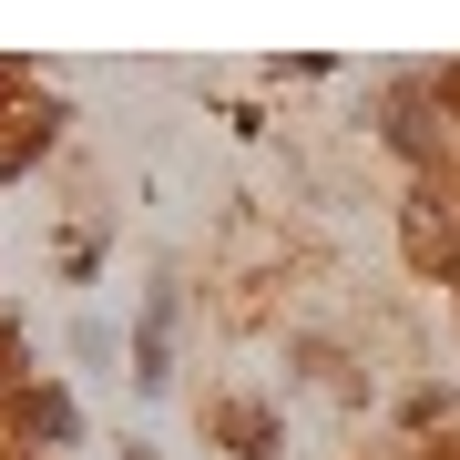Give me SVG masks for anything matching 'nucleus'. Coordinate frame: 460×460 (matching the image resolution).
Wrapping results in <instances>:
<instances>
[{
  "instance_id": "obj_1",
  "label": "nucleus",
  "mask_w": 460,
  "mask_h": 460,
  "mask_svg": "<svg viewBox=\"0 0 460 460\" xmlns=\"http://www.w3.org/2000/svg\"><path fill=\"white\" fill-rule=\"evenodd\" d=\"M226 440H235V460H277V420L266 410H226Z\"/></svg>"
}]
</instances>
